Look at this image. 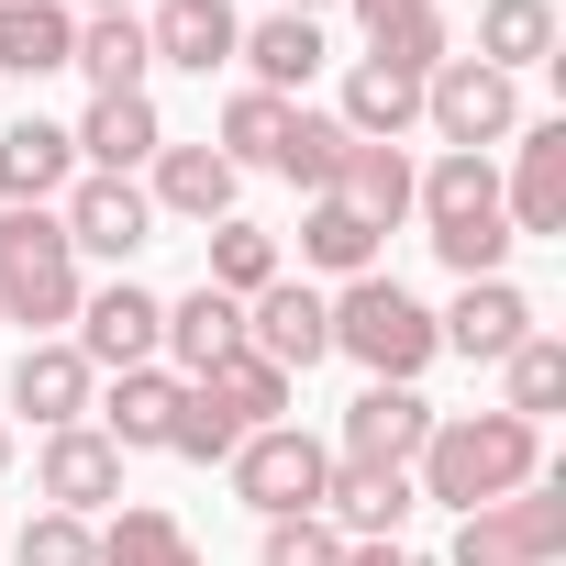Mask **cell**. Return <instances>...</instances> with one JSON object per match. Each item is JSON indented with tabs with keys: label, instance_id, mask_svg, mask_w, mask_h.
Segmentation results:
<instances>
[{
	"label": "cell",
	"instance_id": "cell-22",
	"mask_svg": "<svg viewBox=\"0 0 566 566\" xmlns=\"http://www.w3.org/2000/svg\"><path fill=\"white\" fill-rule=\"evenodd\" d=\"M145 45H156V67H233V45H244V23H233V0H167V12L145 23Z\"/></svg>",
	"mask_w": 566,
	"mask_h": 566
},
{
	"label": "cell",
	"instance_id": "cell-8",
	"mask_svg": "<svg viewBox=\"0 0 566 566\" xmlns=\"http://www.w3.org/2000/svg\"><path fill=\"white\" fill-rule=\"evenodd\" d=\"M244 345H255L277 378H301V367H323V356H334V301H323V290H301V277H266V290L244 301Z\"/></svg>",
	"mask_w": 566,
	"mask_h": 566
},
{
	"label": "cell",
	"instance_id": "cell-35",
	"mask_svg": "<svg viewBox=\"0 0 566 566\" xmlns=\"http://www.w3.org/2000/svg\"><path fill=\"white\" fill-rule=\"evenodd\" d=\"M101 566H200V544L178 533V511H123L101 533Z\"/></svg>",
	"mask_w": 566,
	"mask_h": 566
},
{
	"label": "cell",
	"instance_id": "cell-25",
	"mask_svg": "<svg viewBox=\"0 0 566 566\" xmlns=\"http://www.w3.org/2000/svg\"><path fill=\"white\" fill-rule=\"evenodd\" d=\"M178 389H189L178 367H123V378H112V400H101V433H112L123 455H156V444H167V422H178Z\"/></svg>",
	"mask_w": 566,
	"mask_h": 566
},
{
	"label": "cell",
	"instance_id": "cell-34",
	"mask_svg": "<svg viewBox=\"0 0 566 566\" xmlns=\"http://www.w3.org/2000/svg\"><path fill=\"white\" fill-rule=\"evenodd\" d=\"M301 255H312L323 277H367V266H378V233H367L345 200H312V222H301Z\"/></svg>",
	"mask_w": 566,
	"mask_h": 566
},
{
	"label": "cell",
	"instance_id": "cell-3",
	"mask_svg": "<svg viewBox=\"0 0 566 566\" xmlns=\"http://www.w3.org/2000/svg\"><path fill=\"white\" fill-rule=\"evenodd\" d=\"M334 356H356L367 378H389V389H411L444 345H433V312L400 290V277H345V290H334Z\"/></svg>",
	"mask_w": 566,
	"mask_h": 566
},
{
	"label": "cell",
	"instance_id": "cell-42",
	"mask_svg": "<svg viewBox=\"0 0 566 566\" xmlns=\"http://www.w3.org/2000/svg\"><path fill=\"white\" fill-rule=\"evenodd\" d=\"M90 12H134V0H90Z\"/></svg>",
	"mask_w": 566,
	"mask_h": 566
},
{
	"label": "cell",
	"instance_id": "cell-27",
	"mask_svg": "<svg viewBox=\"0 0 566 566\" xmlns=\"http://www.w3.org/2000/svg\"><path fill=\"white\" fill-rule=\"evenodd\" d=\"M233 345H244V301H222V290H189V301H167V345H156V356H178V378L222 367Z\"/></svg>",
	"mask_w": 566,
	"mask_h": 566
},
{
	"label": "cell",
	"instance_id": "cell-38",
	"mask_svg": "<svg viewBox=\"0 0 566 566\" xmlns=\"http://www.w3.org/2000/svg\"><path fill=\"white\" fill-rule=\"evenodd\" d=\"M12 566H101V533H90L78 511H34L23 544H12Z\"/></svg>",
	"mask_w": 566,
	"mask_h": 566
},
{
	"label": "cell",
	"instance_id": "cell-30",
	"mask_svg": "<svg viewBox=\"0 0 566 566\" xmlns=\"http://www.w3.org/2000/svg\"><path fill=\"white\" fill-rule=\"evenodd\" d=\"M189 389H211V400H222V411H233L244 433H266V422H290V378H277V367H266L255 345H233V356H222V367H200Z\"/></svg>",
	"mask_w": 566,
	"mask_h": 566
},
{
	"label": "cell",
	"instance_id": "cell-37",
	"mask_svg": "<svg viewBox=\"0 0 566 566\" xmlns=\"http://www.w3.org/2000/svg\"><path fill=\"white\" fill-rule=\"evenodd\" d=\"M244 444V422L211 400V389H178V422H167V455H189V467H222Z\"/></svg>",
	"mask_w": 566,
	"mask_h": 566
},
{
	"label": "cell",
	"instance_id": "cell-9",
	"mask_svg": "<svg viewBox=\"0 0 566 566\" xmlns=\"http://www.w3.org/2000/svg\"><path fill=\"white\" fill-rule=\"evenodd\" d=\"M422 433H433V400H422V389L367 378V389L345 400V422H334V467H411V455H422Z\"/></svg>",
	"mask_w": 566,
	"mask_h": 566
},
{
	"label": "cell",
	"instance_id": "cell-12",
	"mask_svg": "<svg viewBox=\"0 0 566 566\" xmlns=\"http://www.w3.org/2000/svg\"><path fill=\"white\" fill-rule=\"evenodd\" d=\"M522 334H533V301L511 290V277H467L455 312H433V345H444V356H467V367H500Z\"/></svg>",
	"mask_w": 566,
	"mask_h": 566
},
{
	"label": "cell",
	"instance_id": "cell-20",
	"mask_svg": "<svg viewBox=\"0 0 566 566\" xmlns=\"http://www.w3.org/2000/svg\"><path fill=\"white\" fill-rule=\"evenodd\" d=\"M90 389H101V367H90L78 345H23V356H12V411H34L45 433H56V422H90Z\"/></svg>",
	"mask_w": 566,
	"mask_h": 566
},
{
	"label": "cell",
	"instance_id": "cell-23",
	"mask_svg": "<svg viewBox=\"0 0 566 566\" xmlns=\"http://www.w3.org/2000/svg\"><path fill=\"white\" fill-rule=\"evenodd\" d=\"M356 145H400L411 123H422V78H400V67H378V56H356L345 67V112H334Z\"/></svg>",
	"mask_w": 566,
	"mask_h": 566
},
{
	"label": "cell",
	"instance_id": "cell-7",
	"mask_svg": "<svg viewBox=\"0 0 566 566\" xmlns=\"http://www.w3.org/2000/svg\"><path fill=\"white\" fill-rule=\"evenodd\" d=\"M555 544H566V489L555 478H533L489 511H455V566H555Z\"/></svg>",
	"mask_w": 566,
	"mask_h": 566
},
{
	"label": "cell",
	"instance_id": "cell-29",
	"mask_svg": "<svg viewBox=\"0 0 566 566\" xmlns=\"http://www.w3.org/2000/svg\"><path fill=\"white\" fill-rule=\"evenodd\" d=\"M555 56V0H478V67L522 78Z\"/></svg>",
	"mask_w": 566,
	"mask_h": 566
},
{
	"label": "cell",
	"instance_id": "cell-6",
	"mask_svg": "<svg viewBox=\"0 0 566 566\" xmlns=\"http://www.w3.org/2000/svg\"><path fill=\"white\" fill-rule=\"evenodd\" d=\"M222 467H233L244 511H266V522H290V511H323V489H334V444H312L301 422H266V433H244Z\"/></svg>",
	"mask_w": 566,
	"mask_h": 566
},
{
	"label": "cell",
	"instance_id": "cell-19",
	"mask_svg": "<svg viewBox=\"0 0 566 566\" xmlns=\"http://www.w3.org/2000/svg\"><path fill=\"white\" fill-rule=\"evenodd\" d=\"M67 67L90 78V101H134V90H145V67H156L145 12H90V23H78V45H67Z\"/></svg>",
	"mask_w": 566,
	"mask_h": 566
},
{
	"label": "cell",
	"instance_id": "cell-13",
	"mask_svg": "<svg viewBox=\"0 0 566 566\" xmlns=\"http://www.w3.org/2000/svg\"><path fill=\"white\" fill-rule=\"evenodd\" d=\"M56 222H67L78 255H112V266H123L134 244H156V200H145L134 178H67V211H56Z\"/></svg>",
	"mask_w": 566,
	"mask_h": 566
},
{
	"label": "cell",
	"instance_id": "cell-41",
	"mask_svg": "<svg viewBox=\"0 0 566 566\" xmlns=\"http://www.w3.org/2000/svg\"><path fill=\"white\" fill-rule=\"evenodd\" d=\"M290 12H301V23H323V12H334V0H290Z\"/></svg>",
	"mask_w": 566,
	"mask_h": 566
},
{
	"label": "cell",
	"instance_id": "cell-5",
	"mask_svg": "<svg viewBox=\"0 0 566 566\" xmlns=\"http://www.w3.org/2000/svg\"><path fill=\"white\" fill-rule=\"evenodd\" d=\"M422 123L444 134V156H489V145L522 134V78H500V67H478V56H444V67L422 78Z\"/></svg>",
	"mask_w": 566,
	"mask_h": 566
},
{
	"label": "cell",
	"instance_id": "cell-10",
	"mask_svg": "<svg viewBox=\"0 0 566 566\" xmlns=\"http://www.w3.org/2000/svg\"><path fill=\"white\" fill-rule=\"evenodd\" d=\"M34 489H45V511H112L123 500V444L101 433V422H56L45 433V455H34Z\"/></svg>",
	"mask_w": 566,
	"mask_h": 566
},
{
	"label": "cell",
	"instance_id": "cell-36",
	"mask_svg": "<svg viewBox=\"0 0 566 566\" xmlns=\"http://www.w3.org/2000/svg\"><path fill=\"white\" fill-rule=\"evenodd\" d=\"M290 112H301V101H277V90H233V101H222V156H233V167H266L277 134H290Z\"/></svg>",
	"mask_w": 566,
	"mask_h": 566
},
{
	"label": "cell",
	"instance_id": "cell-2",
	"mask_svg": "<svg viewBox=\"0 0 566 566\" xmlns=\"http://www.w3.org/2000/svg\"><path fill=\"white\" fill-rule=\"evenodd\" d=\"M411 211H422V233H433V255H444L455 277H500L511 211H500V167H489V156H433V167L411 178Z\"/></svg>",
	"mask_w": 566,
	"mask_h": 566
},
{
	"label": "cell",
	"instance_id": "cell-15",
	"mask_svg": "<svg viewBox=\"0 0 566 566\" xmlns=\"http://www.w3.org/2000/svg\"><path fill=\"white\" fill-rule=\"evenodd\" d=\"M233 189H244V167L222 156V145H156V211H178V222H233Z\"/></svg>",
	"mask_w": 566,
	"mask_h": 566
},
{
	"label": "cell",
	"instance_id": "cell-11",
	"mask_svg": "<svg viewBox=\"0 0 566 566\" xmlns=\"http://www.w3.org/2000/svg\"><path fill=\"white\" fill-rule=\"evenodd\" d=\"M156 345H167V301L156 290H134V277H112L101 301H78V356L90 367H156Z\"/></svg>",
	"mask_w": 566,
	"mask_h": 566
},
{
	"label": "cell",
	"instance_id": "cell-39",
	"mask_svg": "<svg viewBox=\"0 0 566 566\" xmlns=\"http://www.w3.org/2000/svg\"><path fill=\"white\" fill-rule=\"evenodd\" d=\"M255 566H345V533H334L323 511H290V522H266Z\"/></svg>",
	"mask_w": 566,
	"mask_h": 566
},
{
	"label": "cell",
	"instance_id": "cell-33",
	"mask_svg": "<svg viewBox=\"0 0 566 566\" xmlns=\"http://www.w3.org/2000/svg\"><path fill=\"white\" fill-rule=\"evenodd\" d=\"M266 277H277V233H255V222H211V277H200V290L255 301Z\"/></svg>",
	"mask_w": 566,
	"mask_h": 566
},
{
	"label": "cell",
	"instance_id": "cell-31",
	"mask_svg": "<svg viewBox=\"0 0 566 566\" xmlns=\"http://www.w3.org/2000/svg\"><path fill=\"white\" fill-rule=\"evenodd\" d=\"M500 378H511V400H500V411H511V422H544V411L566 400V345H555V334L533 323V334H522V345L500 356Z\"/></svg>",
	"mask_w": 566,
	"mask_h": 566
},
{
	"label": "cell",
	"instance_id": "cell-26",
	"mask_svg": "<svg viewBox=\"0 0 566 566\" xmlns=\"http://www.w3.org/2000/svg\"><path fill=\"white\" fill-rule=\"evenodd\" d=\"M67 45H78L67 0H0V78H56Z\"/></svg>",
	"mask_w": 566,
	"mask_h": 566
},
{
	"label": "cell",
	"instance_id": "cell-17",
	"mask_svg": "<svg viewBox=\"0 0 566 566\" xmlns=\"http://www.w3.org/2000/svg\"><path fill=\"white\" fill-rule=\"evenodd\" d=\"M67 178H78V145H67V123L23 112L12 134H0V200H12V211H45V200H67Z\"/></svg>",
	"mask_w": 566,
	"mask_h": 566
},
{
	"label": "cell",
	"instance_id": "cell-4",
	"mask_svg": "<svg viewBox=\"0 0 566 566\" xmlns=\"http://www.w3.org/2000/svg\"><path fill=\"white\" fill-rule=\"evenodd\" d=\"M0 323H34V345L78 323V244L56 211H0Z\"/></svg>",
	"mask_w": 566,
	"mask_h": 566
},
{
	"label": "cell",
	"instance_id": "cell-18",
	"mask_svg": "<svg viewBox=\"0 0 566 566\" xmlns=\"http://www.w3.org/2000/svg\"><path fill=\"white\" fill-rule=\"evenodd\" d=\"M500 211H511V244H522V233H566V123H533V134H522Z\"/></svg>",
	"mask_w": 566,
	"mask_h": 566
},
{
	"label": "cell",
	"instance_id": "cell-21",
	"mask_svg": "<svg viewBox=\"0 0 566 566\" xmlns=\"http://www.w3.org/2000/svg\"><path fill=\"white\" fill-rule=\"evenodd\" d=\"M67 145L90 156V178H134V167H156V145H167V123H156V101L134 90V101H90V123H78Z\"/></svg>",
	"mask_w": 566,
	"mask_h": 566
},
{
	"label": "cell",
	"instance_id": "cell-24",
	"mask_svg": "<svg viewBox=\"0 0 566 566\" xmlns=\"http://www.w3.org/2000/svg\"><path fill=\"white\" fill-rule=\"evenodd\" d=\"M323 200H345L367 233H389V222H411V156L400 145H345V167H334Z\"/></svg>",
	"mask_w": 566,
	"mask_h": 566
},
{
	"label": "cell",
	"instance_id": "cell-43",
	"mask_svg": "<svg viewBox=\"0 0 566 566\" xmlns=\"http://www.w3.org/2000/svg\"><path fill=\"white\" fill-rule=\"evenodd\" d=\"M0 467H12V433H0Z\"/></svg>",
	"mask_w": 566,
	"mask_h": 566
},
{
	"label": "cell",
	"instance_id": "cell-28",
	"mask_svg": "<svg viewBox=\"0 0 566 566\" xmlns=\"http://www.w3.org/2000/svg\"><path fill=\"white\" fill-rule=\"evenodd\" d=\"M244 67H255V90H312V67H323V23H301V12H266V23H244V45H233Z\"/></svg>",
	"mask_w": 566,
	"mask_h": 566
},
{
	"label": "cell",
	"instance_id": "cell-16",
	"mask_svg": "<svg viewBox=\"0 0 566 566\" xmlns=\"http://www.w3.org/2000/svg\"><path fill=\"white\" fill-rule=\"evenodd\" d=\"M345 12H356L367 56H378V67H400V78H433V67L455 56V34H444L433 0H345Z\"/></svg>",
	"mask_w": 566,
	"mask_h": 566
},
{
	"label": "cell",
	"instance_id": "cell-32",
	"mask_svg": "<svg viewBox=\"0 0 566 566\" xmlns=\"http://www.w3.org/2000/svg\"><path fill=\"white\" fill-rule=\"evenodd\" d=\"M345 145H356V134H345L334 112H290V134H277V156H266V167H277V178H301V189L323 200V189H334V167H345Z\"/></svg>",
	"mask_w": 566,
	"mask_h": 566
},
{
	"label": "cell",
	"instance_id": "cell-14",
	"mask_svg": "<svg viewBox=\"0 0 566 566\" xmlns=\"http://www.w3.org/2000/svg\"><path fill=\"white\" fill-rule=\"evenodd\" d=\"M411 511H422L411 467H334V489H323V522H334L345 544H400Z\"/></svg>",
	"mask_w": 566,
	"mask_h": 566
},
{
	"label": "cell",
	"instance_id": "cell-1",
	"mask_svg": "<svg viewBox=\"0 0 566 566\" xmlns=\"http://www.w3.org/2000/svg\"><path fill=\"white\" fill-rule=\"evenodd\" d=\"M533 478H544V433L511 422V411H433V433L411 455V489L444 500V511H489V500H511Z\"/></svg>",
	"mask_w": 566,
	"mask_h": 566
},
{
	"label": "cell",
	"instance_id": "cell-40",
	"mask_svg": "<svg viewBox=\"0 0 566 566\" xmlns=\"http://www.w3.org/2000/svg\"><path fill=\"white\" fill-rule=\"evenodd\" d=\"M345 566H411L400 544H345Z\"/></svg>",
	"mask_w": 566,
	"mask_h": 566
}]
</instances>
